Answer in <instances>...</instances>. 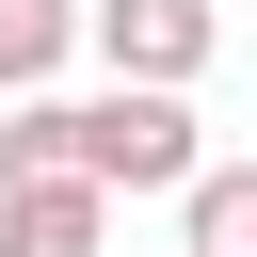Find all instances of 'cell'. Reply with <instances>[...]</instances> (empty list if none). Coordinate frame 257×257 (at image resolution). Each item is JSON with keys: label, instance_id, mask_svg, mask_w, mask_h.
Wrapping results in <instances>:
<instances>
[{"label": "cell", "instance_id": "obj_5", "mask_svg": "<svg viewBox=\"0 0 257 257\" xmlns=\"http://www.w3.org/2000/svg\"><path fill=\"white\" fill-rule=\"evenodd\" d=\"M80 48V0H0V96H48Z\"/></svg>", "mask_w": 257, "mask_h": 257}, {"label": "cell", "instance_id": "obj_2", "mask_svg": "<svg viewBox=\"0 0 257 257\" xmlns=\"http://www.w3.org/2000/svg\"><path fill=\"white\" fill-rule=\"evenodd\" d=\"M80 48H96L112 80H145V96H193L209 48H225V16H209V0H80Z\"/></svg>", "mask_w": 257, "mask_h": 257}, {"label": "cell", "instance_id": "obj_1", "mask_svg": "<svg viewBox=\"0 0 257 257\" xmlns=\"http://www.w3.org/2000/svg\"><path fill=\"white\" fill-rule=\"evenodd\" d=\"M209 145H193V96H145V80H112V96H64V177L80 193H177Z\"/></svg>", "mask_w": 257, "mask_h": 257}, {"label": "cell", "instance_id": "obj_6", "mask_svg": "<svg viewBox=\"0 0 257 257\" xmlns=\"http://www.w3.org/2000/svg\"><path fill=\"white\" fill-rule=\"evenodd\" d=\"M0 177H64V96H16V128H0Z\"/></svg>", "mask_w": 257, "mask_h": 257}, {"label": "cell", "instance_id": "obj_4", "mask_svg": "<svg viewBox=\"0 0 257 257\" xmlns=\"http://www.w3.org/2000/svg\"><path fill=\"white\" fill-rule=\"evenodd\" d=\"M177 241L193 257H257V161H193L177 177Z\"/></svg>", "mask_w": 257, "mask_h": 257}, {"label": "cell", "instance_id": "obj_3", "mask_svg": "<svg viewBox=\"0 0 257 257\" xmlns=\"http://www.w3.org/2000/svg\"><path fill=\"white\" fill-rule=\"evenodd\" d=\"M112 241V193L80 177H0V257H96Z\"/></svg>", "mask_w": 257, "mask_h": 257}]
</instances>
